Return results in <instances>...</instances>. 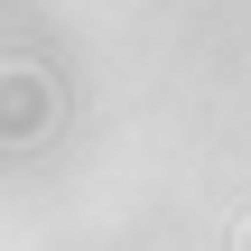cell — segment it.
Returning <instances> with one entry per match:
<instances>
[{
    "mask_svg": "<svg viewBox=\"0 0 251 251\" xmlns=\"http://www.w3.org/2000/svg\"><path fill=\"white\" fill-rule=\"evenodd\" d=\"M242 251H251V224H242Z\"/></svg>",
    "mask_w": 251,
    "mask_h": 251,
    "instance_id": "cell-1",
    "label": "cell"
}]
</instances>
